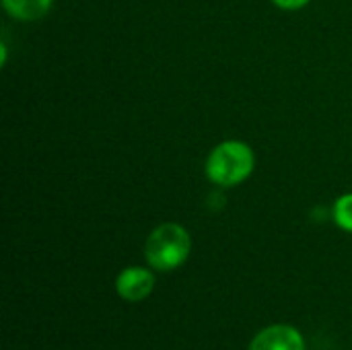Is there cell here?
I'll list each match as a JSON object with an SVG mask.
<instances>
[{
  "label": "cell",
  "mask_w": 352,
  "mask_h": 350,
  "mask_svg": "<svg viewBox=\"0 0 352 350\" xmlns=\"http://www.w3.org/2000/svg\"><path fill=\"white\" fill-rule=\"evenodd\" d=\"M334 221L340 229L352 233V194H344L334 204Z\"/></svg>",
  "instance_id": "obj_6"
},
{
  "label": "cell",
  "mask_w": 352,
  "mask_h": 350,
  "mask_svg": "<svg viewBox=\"0 0 352 350\" xmlns=\"http://www.w3.org/2000/svg\"><path fill=\"white\" fill-rule=\"evenodd\" d=\"M272 2L283 10H299V8L307 6L311 0H272Z\"/></svg>",
  "instance_id": "obj_7"
},
{
  "label": "cell",
  "mask_w": 352,
  "mask_h": 350,
  "mask_svg": "<svg viewBox=\"0 0 352 350\" xmlns=\"http://www.w3.org/2000/svg\"><path fill=\"white\" fill-rule=\"evenodd\" d=\"M250 350H305V344L295 328L270 326L254 338Z\"/></svg>",
  "instance_id": "obj_3"
},
{
  "label": "cell",
  "mask_w": 352,
  "mask_h": 350,
  "mask_svg": "<svg viewBox=\"0 0 352 350\" xmlns=\"http://www.w3.org/2000/svg\"><path fill=\"white\" fill-rule=\"evenodd\" d=\"M190 250H192L190 233L177 223H163L148 235L144 245V256L155 270L167 272L182 266L188 260Z\"/></svg>",
  "instance_id": "obj_2"
},
{
  "label": "cell",
  "mask_w": 352,
  "mask_h": 350,
  "mask_svg": "<svg viewBox=\"0 0 352 350\" xmlns=\"http://www.w3.org/2000/svg\"><path fill=\"white\" fill-rule=\"evenodd\" d=\"M256 167V157L250 144L241 140H225L217 144L206 159V177L219 188L243 184Z\"/></svg>",
  "instance_id": "obj_1"
},
{
  "label": "cell",
  "mask_w": 352,
  "mask_h": 350,
  "mask_svg": "<svg viewBox=\"0 0 352 350\" xmlns=\"http://www.w3.org/2000/svg\"><path fill=\"white\" fill-rule=\"evenodd\" d=\"M52 4H54V0H2L4 10L12 19L23 21V23L43 19L50 12Z\"/></svg>",
  "instance_id": "obj_5"
},
{
  "label": "cell",
  "mask_w": 352,
  "mask_h": 350,
  "mask_svg": "<svg viewBox=\"0 0 352 350\" xmlns=\"http://www.w3.org/2000/svg\"><path fill=\"white\" fill-rule=\"evenodd\" d=\"M155 287V276L146 268H126L116 283L118 293L126 301H142L151 295Z\"/></svg>",
  "instance_id": "obj_4"
}]
</instances>
